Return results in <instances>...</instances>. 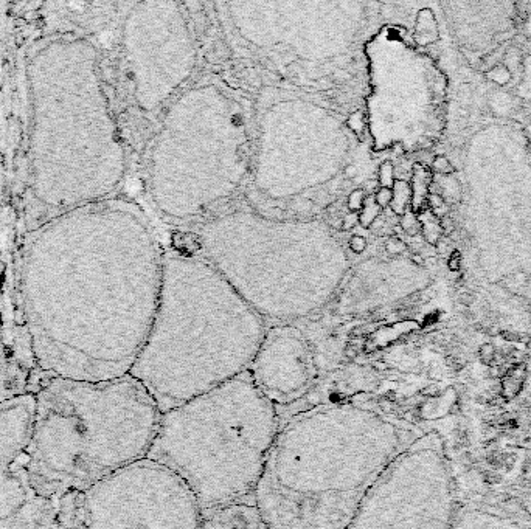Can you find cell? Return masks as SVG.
I'll use <instances>...</instances> for the list:
<instances>
[{"label":"cell","mask_w":531,"mask_h":529,"mask_svg":"<svg viewBox=\"0 0 531 529\" xmlns=\"http://www.w3.org/2000/svg\"><path fill=\"white\" fill-rule=\"evenodd\" d=\"M527 133H528V142H530V148H531V121L528 123V127H527Z\"/></svg>","instance_id":"e575fe53"},{"label":"cell","mask_w":531,"mask_h":529,"mask_svg":"<svg viewBox=\"0 0 531 529\" xmlns=\"http://www.w3.org/2000/svg\"><path fill=\"white\" fill-rule=\"evenodd\" d=\"M346 126H348V129L351 132L361 133V131L365 127V117H363V112L357 110V112H354L353 115H350L348 121H346Z\"/></svg>","instance_id":"83f0119b"},{"label":"cell","mask_w":531,"mask_h":529,"mask_svg":"<svg viewBox=\"0 0 531 529\" xmlns=\"http://www.w3.org/2000/svg\"><path fill=\"white\" fill-rule=\"evenodd\" d=\"M250 146L241 104L216 84L194 86L170 109L153 146L154 201L176 219L200 216L239 188Z\"/></svg>","instance_id":"ba28073f"},{"label":"cell","mask_w":531,"mask_h":529,"mask_svg":"<svg viewBox=\"0 0 531 529\" xmlns=\"http://www.w3.org/2000/svg\"><path fill=\"white\" fill-rule=\"evenodd\" d=\"M28 231L73 208L114 197L128 157L94 40L56 31L24 64Z\"/></svg>","instance_id":"7a4b0ae2"},{"label":"cell","mask_w":531,"mask_h":529,"mask_svg":"<svg viewBox=\"0 0 531 529\" xmlns=\"http://www.w3.org/2000/svg\"><path fill=\"white\" fill-rule=\"evenodd\" d=\"M460 503L444 441L426 432L384 470L346 529H451Z\"/></svg>","instance_id":"30bf717a"},{"label":"cell","mask_w":531,"mask_h":529,"mask_svg":"<svg viewBox=\"0 0 531 529\" xmlns=\"http://www.w3.org/2000/svg\"><path fill=\"white\" fill-rule=\"evenodd\" d=\"M164 252L151 220L126 197L73 208L30 230L19 317L49 377H125L145 345L161 289Z\"/></svg>","instance_id":"6da1fadb"},{"label":"cell","mask_w":531,"mask_h":529,"mask_svg":"<svg viewBox=\"0 0 531 529\" xmlns=\"http://www.w3.org/2000/svg\"><path fill=\"white\" fill-rule=\"evenodd\" d=\"M448 266H449V269H451L452 272H458V269H460V257H458L457 252H454L452 257L449 258Z\"/></svg>","instance_id":"d6a6232c"},{"label":"cell","mask_w":531,"mask_h":529,"mask_svg":"<svg viewBox=\"0 0 531 529\" xmlns=\"http://www.w3.org/2000/svg\"><path fill=\"white\" fill-rule=\"evenodd\" d=\"M281 421L249 371L160 415L149 459L193 492L202 513L255 503Z\"/></svg>","instance_id":"52a82bcc"},{"label":"cell","mask_w":531,"mask_h":529,"mask_svg":"<svg viewBox=\"0 0 531 529\" xmlns=\"http://www.w3.org/2000/svg\"><path fill=\"white\" fill-rule=\"evenodd\" d=\"M391 197H393V193H391L390 188L379 187L378 191H374V199H376V203L380 207V210H385L387 207H390Z\"/></svg>","instance_id":"f1b7e54d"},{"label":"cell","mask_w":531,"mask_h":529,"mask_svg":"<svg viewBox=\"0 0 531 529\" xmlns=\"http://www.w3.org/2000/svg\"><path fill=\"white\" fill-rule=\"evenodd\" d=\"M418 218L421 222V233H423L426 242L430 244V246H437V242L441 240L444 231L441 220L430 210H427V208L418 213Z\"/></svg>","instance_id":"ffe728a7"},{"label":"cell","mask_w":531,"mask_h":529,"mask_svg":"<svg viewBox=\"0 0 531 529\" xmlns=\"http://www.w3.org/2000/svg\"><path fill=\"white\" fill-rule=\"evenodd\" d=\"M525 404H527L528 428L531 433V350H530V359H528V380H527V396H525Z\"/></svg>","instance_id":"4dcf8cb0"},{"label":"cell","mask_w":531,"mask_h":529,"mask_svg":"<svg viewBox=\"0 0 531 529\" xmlns=\"http://www.w3.org/2000/svg\"><path fill=\"white\" fill-rule=\"evenodd\" d=\"M356 225H359V213H348L345 214L342 222H340V229L344 231H350L353 230Z\"/></svg>","instance_id":"1f68e13d"},{"label":"cell","mask_w":531,"mask_h":529,"mask_svg":"<svg viewBox=\"0 0 531 529\" xmlns=\"http://www.w3.org/2000/svg\"><path fill=\"white\" fill-rule=\"evenodd\" d=\"M438 36H440V31H438L434 13L429 10H421L417 16V21H415L413 31V38L417 40V44L421 45V47H426V45L437 42Z\"/></svg>","instance_id":"ac0fdd59"},{"label":"cell","mask_w":531,"mask_h":529,"mask_svg":"<svg viewBox=\"0 0 531 529\" xmlns=\"http://www.w3.org/2000/svg\"><path fill=\"white\" fill-rule=\"evenodd\" d=\"M367 247H368V242H367L365 237L361 236V235L351 236V240H350V250H351V252L356 253V255H361V253L365 252Z\"/></svg>","instance_id":"f546056e"},{"label":"cell","mask_w":531,"mask_h":529,"mask_svg":"<svg viewBox=\"0 0 531 529\" xmlns=\"http://www.w3.org/2000/svg\"><path fill=\"white\" fill-rule=\"evenodd\" d=\"M249 373L283 422L334 373V362L303 329L283 323L269 326Z\"/></svg>","instance_id":"7c38bea8"},{"label":"cell","mask_w":531,"mask_h":529,"mask_svg":"<svg viewBox=\"0 0 531 529\" xmlns=\"http://www.w3.org/2000/svg\"><path fill=\"white\" fill-rule=\"evenodd\" d=\"M365 197H367L365 190L357 188V190L351 191V193L348 194V199H346V201H348V202H346V203H348V210L351 213H361L362 207H363V202H365Z\"/></svg>","instance_id":"d4e9b609"},{"label":"cell","mask_w":531,"mask_h":529,"mask_svg":"<svg viewBox=\"0 0 531 529\" xmlns=\"http://www.w3.org/2000/svg\"><path fill=\"white\" fill-rule=\"evenodd\" d=\"M400 225L409 236H417L421 233V222H419L418 214L412 211L411 208H409V210L401 216Z\"/></svg>","instance_id":"7402d4cb"},{"label":"cell","mask_w":531,"mask_h":529,"mask_svg":"<svg viewBox=\"0 0 531 529\" xmlns=\"http://www.w3.org/2000/svg\"><path fill=\"white\" fill-rule=\"evenodd\" d=\"M380 211L383 210H380V207L376 203L374 194H368L359 213V225H362L363 229H372V225L379 219Z\"/></svg>","instance_id":"44dd1931"},{"label":"cell","mask_w":531,"mask_h":529,"mask_svg":"<svg viewBox=\"0 0 531 529\" xmlns=\"http://www.w3.org/2000/svg\"><path fill=\"white\" fill-rule=\"evenodd\" d=\"M430 185H432V177L429 171H427L423 165L419 164L415 165L413 174H412V182H411V188H412L411 210L412 211L418 214L419 211L424 210L427 197L430 194Z\"/></svg>","instance_id":"e0dca14e"},{"label":"cell","mask_w":531,"mask_h":529,"mask_svg":"<svg viewBox=\"0 0 531 529\" xmlns=\"http://www.w3.org/2000/svg\"><path fill=\"white\" fill-rule=\"evenodd\" d=\"M49 379L39 370L19 313L10 324L0 317V404L36 394Z\"/></svg>","instance_id":"5bb4252c"},{"label":"cell","mask_w":531,"mask_h":529,"mask_svg":"<svg viewBox=\"0 0 531 529\" xmlns=\"http://www.w3.org/2000/svg\"><path fill=\"white\" fill-rule=\"evenodd\" d=\"M268 329L204 257L164 253L157 311L129 374L170 411L249 371Z\"/></svg>","instance_id":"277c9868"},{"label":"cell","mask_w":531,"mask_h":529,"mask_svg":"<svg viewBox=\"0 0 531 529\" xmlns=\"http://www.w3.org/2000/svg\"><path fill=\"white\" fill-rule=\"evenodd\" d=\"M451 529H531V514L504 500L471 497L461 500Z\"/></svg>","instance_id":"9a60e30c"},{"label":"cell","mask_w":531,"mask_h":529,"mask_svg":"<svg viewBox=\"0 0 531 529\" xmlns=\"http://www.w3.org/2000/svg\"><path fill=\"white\" fill-rule=\"evenodd\" d=\"M391 193H393V197H391V203L390 208L396 216H402L409 208L412 205V188L411 183L407 180L402 179H396V182L391 188Z\"/></svg>","instance_id":"d6986e66"},{"label":"cell","mask_w":531,"mask_h":529,"mask_svg":"<svg viewBox=\"0 0 531 529\" xmlns=\"http://www.w3.org/2000/svg\"><path fill=\"white\" fill-rule=\"evenodd\" d=\"M121 49L137 106L159 109L193 73L194 40L174 2L135 3L125 17Z\"/></svg>","instance_id":"8fae6325"},{"label":"cell","mask_w":531,"mask_h":529,"mask_svg":"<svg viewBox=\"0 0 531 529\" xmlns=\"http://www.w3.org/2000/svg\"><path fill=\"white\" fill-rule=\"evenodd\" d=\"M198 241L269 326L320 311L350 270L342 244L320 220H276L239 208L200 225Z\"/></svg>","instance_id":"8992f818"},{"label":"cell","mask_w":531,"mask_h":529,"mask_svg":"<svg viewBox=\"0 0 531 529\" xmlns=\"http://www.w3.org/2000/svg\"><path fill=\"white\" fill-rule=\"evenodd\" d=\"M160 415L131 374L105 382L50 377L36 393L28 447L33 487L57 502L145 459Z\"/></svg>","instance_id":"5b68a950"},{"label":"cell","mask_w":531,"mask_h":529,"mask_svg":"<svg viewBox=\"0 0 531 529\" xmlns=\"http://www.w3.org/2000/svg\"><path fill=\"white\" fill-rule=\"evenodd\" d=\"M36 394L0 404V529H51L56 502L39 495L30 478Z\"/></svg>","instance_id":"4fadbf2b"},{"label":"cell","mask_w":531,"mask_h":529,"mask_svg":"<svg viewBox=\"0 0 531 529\" xmlns=\"http://www.w3.org/2000/svg\"><path fill=\"white\" fill-rule=\"evenodd\" d=\"M424 430L359 396L281 422L255 506L268 529H346L370 487Z\"/></svg>","instance_id":"3957f363"},{"label":"cell","mask_w":531,"mask_h":529,"mask_svg":"<svg viewBox=\"0 0 531 529\" xmlns=\"http://www.w3.org/2000/svg\"><path fill=\"white\" fill-rule=\"evenodd\" d=\"M487 78L497 86H505L511 79V72L505 66H495L487 73Z\"/></svg>","instance_id":"484cf974"},{"label":"cell","mask_w":531,"mask_h":529,"mask_svg":"<svg viewBox=\"0 0 531 529\" xmlns=\"http://www.w3.org/2000/svg\"><path fill=\"white\" fill-rule=\"evenodd\" d=\"M200 529H268V526L255 503H241L204 513Z\"/></svg>","instance_id":"2e32d148"},{"label":"cell","mask_w":531,"mask_h":529,"mask_svg":"<svg viewBox=\"0 0 531 529\" xmlns=\"http://www.w3.org/2000/svg\"><path fill=\"white\" fill-rule=\"evenodd\" d=\"M202 517L185 482L145 458L57 500L51 529H200Z\"/></svg>","instance_id":"9c48e42d"},{"label":"cell","mask_w":531,"mask_h":529,"mask_svg":"<svg viewBox=\"0 0 531 529\" xmlns=\"http://www.w3.org/2000/svg\"><path fill=\"white\" fill-rule=\"evenodd\" d=\"M432 170H434L435 176H452L455 172V166L446 155H437L432 162Z\"/></svg>","instance_id":"cb8c5ba5"},{"label":"cell","mask_w":531,"mask_h":529,"mask_svg":"<svg viewBox=\"0 0 531 529\" xmlns=\"http://www.w3.org/2000/svg\"><path fill=\"white\" fill-rule=\"evenodd\" d=\"M395 176V166L391 165V162H384V164L379 166V187L390 190L393 188L396 182Z\"/></svg>","instance_id":"603a6c76"},{"label":"cell","mask_w":531,"mask_h":529,"mask_svg":"<svg viewBox=\"0 0 531 529\" xmlns=\"http://www.w3.org/2000/svg\"><path fill=\"white\" fill-rule=\"evenodd\" d=\"M378 185H379L378 180H370V182H367V183H365V188H367V190H374V188L378 190Z\"/></svg>","instance_id":"836d02e7"},{"label":"cell","mask_w":531,"mask_h":529,"mask_svg":"<svg viewBox=\"0 0 531 529\" xmlns=\"http://www.w3.org/2000/svg\"><path fill=\"white\" fill-rule=\"evenodd\" d=\"M384 247H385V252L391 255V257H400V255L406 252L407 248L406 242L400 240V237H390V240H387Z\"/></svg>","instance_id":"4316f807"}]
</instances>
